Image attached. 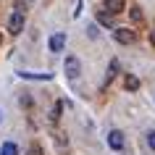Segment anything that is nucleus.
Here are the masks:
<instances>
[{
    "label": "nucleus",
    "instance_id": "obj_10",
    "mask_svg": "<svg viewBox=\"0 0 155 155\" xmlns=\"http://www.w3.org/2000/svg\"><path fill=\"white\" fill-rule=\"evenodd\" d=\"M116 71H118V61H110V68H108V76H105V84H110V79L116 76Z\"/></svg>",
    "mask_w": 155,
    "mask_h": 155
},
{
    "label": "nucleus",
    "instance_id": "obj_1",
    "mask_svg": "<svg viewBox=\"0 0 155 155\" xmlns=\"http://www.w3.org/2000/svg\"><path fill=\"white\" fill-rule=\"evenodd\" d=\"M63 71L68 79H79V74H82V63H79V58L76 55H68L66 58V63H63Z\"/></svg>",
    "mask_w": 155,
    "mask_h": 155
},
{
    "label": "nucleus",
    "instance_id": "obj_6",
    "mask_svg": "<svg viewBox=\"0 0 155 155\" xmlns=\"http://www.w3.org/2000/svg\"><path fill=\"white\" fill-rule=\"evenodd\" d=\"M103 8H105L108 16H113V13H121V11H124V0H103Z\"/></svg>",
    "mask_w": 155,
    "mask_h": 155
},
{
    "label": "nucleus",
    "instance_id": "obj_9",
    "mask_svg": "<svg viewBox=\"0 0 155 155\" xmlns=\"http://www.w3.org/2000/svg\"><path fill=\"white\" fill-rule=\"evenodd\" d=\"M0 155H18V147L13 142H5V145L0 147Z\"/></svg>",
    "mask_w": 155,
    "mask_h": 155
},
{
    "label": "nucleus",
    "instance_id": "obj_8",
    "mask_svg": "<svg viewBox=\"0 0 155 155\" xmlns=\"http://www.w3.org/2000/svg\"><path fill=\"white\" fill-rule=\"evenodd\" d=\"M18 76L21 79H42V82L53 79V74H29V71H18Z\"/></svg>",
    "mask_w": 155,
    "mask_h": 155
},
{
    "label": "nucleus",
    "instance_id": "obj_7",
    "mask_svg": "<svg viewBox=\"0 0 155 155\" xmlns=\"http://www.w3.org/2000/svg\"><path fill=\"white\" fill-rule=\"evenodd\" d=\"M124 87H126L129 92H137L139 90V79L134 76V74H126V76H124Z\"/></svg>",
    "mask_w": 155,
    "mask_h": 155
},
{
    "label": "nucleus",
    "instance_id": "obj_11",
    "mask_svg": "<svg viewBox=\"0 0 155 155\" xmlns=\"http://www.w3.org/2000/svg\"><path fill=\"white\" fill-rule=\"evenodd\" d=\"M129 13H131V21H134V24H139V21H142V8H139V5H134Z\"/></svg>",
    "mask_w": 155,
    "mask_h": 155
},
{
    "label": "nucleus",
    "instance_id": "obj_12",
    "mask_svg": "<svg viewBox=\"0 0 155 155\" xmlns=\"http://www.w3.org/2000/svg\"><path fill=\"white\" fill-rule=\"evenodd\" d=\"M61 110H63V103H55V108H53L50 118H53V121H58V118H61Z\"/></svg>",
    "mask_w": 155,
    "mask_h": 155
},
{
    "label": "nucleus",
    "instance_id": "obj_13",
    "mask_svg": "<svg viewBox=\"0 0 155 155\" xmlns=\"http://www.w3.org/2000/svg\"><path fill=\"white\" fill-rule=\"evenodd\" d=\"M147 145H150V150H155V131L147 134Z\"/></svg>",
    "mask_w": 155,
    "mask_h": 155
},
{
    "label": "nucleus",
    "instance_id": "obj_3",
    "mask_svg": "<svg viewBox=\"0 0 155 155\" xmlns=\"http://www.w3.org/2000/svg\"><path fill=\"white\" fill-rule=\"evenodd\" d=\"M113 37H116V42H121V45H131V42L137 40V34L131 32V29H124V26L113 29Z\"/></svg>",
    "mask_w": 155,
    "mask_h": 155
},
{
    "label": "nucleus",
    "instance_id": "obj_15",
    "mask_svg": "<svg viewBox=\"0 0 155 155\" xmlns=\"http://www.w3.org/2000/svg\"><path fill=\"white\" fill-rule=\"evenodd\" d=\"M29 155H42V150H40V145H32V147H29Z\"/></svg>",
    "mask_w": 155,
    "mask_h": 155
},
{
    "label": "nucleus",
    "instance_id": "obj_4",
    "mask_svg": "<svg viewBox=\"0 0 155 155\" xmlns=\"http://www.w3.org/2000/svg\"><path fill=\"white\" fill-rule=\"evenodd\" d=\"M108 145H110V150H124V131L113 129L108 134Z\"/></svg>",
    "mask_w": 155,
    "mask_h": 155
},
{
    "label": "nucleus",
    "instance_id": "obj_16",
    "mask_svg": "<svg viewBox=\"0 0 155 155\" xmlns=\"http://www.w3.org/2000/svg\"><path fill=\"white\" fill-rule=\"evenodd\" d=\"M150 42H153V45H155V29H153V34H150Z\"/></svg>",
    "mask_w": 155,
    "mask_h": 155
},
{
    "label": "nucleus",
    "instance_id": "obj_2",
    "mask_svg": "<svg viewBox=\"0 0 155 155\" xmlns=\"http://www.w3.org/2000/svg\"><path fill=\"white\" fill-rule=\"evenodd\" d=\"M21 29H24V11H13L8 18V32L11 34H21Z\"/></svg>",
    "mask_w": 155,
    "mask_h": 155
},
{
    "label": "nucleus",
    "instance_id": "obj_5",
    "mask_svg": "<svg viewBox=\"0 0 155 155\" xmlns=\"http://www.w3.org/2000/svg\"><path fill=\"white\" fill-rule=\"evenodd\" d=\"M66 48V34L63 32H58L50 37V53H61V50Z\"/></svg>",
    "mask_w": 155,
    "mask_h": 155
},
{
    "label": "nucleus",
    "instance_id": "obj_14",
    "mask_svg": "<svg viewBox=\"0 0 155 155\" xmlns=\"http://www.w3.org/2000/svg\"><path fill=\"white\" fill-rule=\"evenodd\" d=\"M100 24H105V26H110V16H108V13H100Z\"/></svg>",
    "mask_w": 155,
    "mask_h": 155
}]
</instances>
